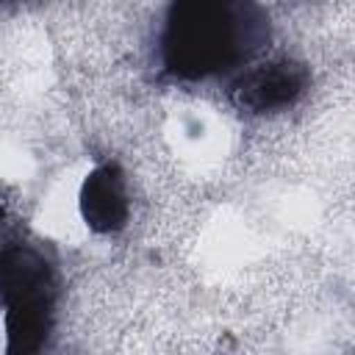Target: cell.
Returning <instances> with one entry per match:
<instances>
[{
  "mask_svg": "<svg viewBox=\"0 0 355 355\" xmlns=\"http://www.w3.org/2000/svg\"><path fill=\"white\" fill-rule=\"evenodd\" d=\"M0 288L8 300L11 349H33L44 336L50 269L31 250H8L0 258Z\"/></svg>",
  "mask_w": 355,
  "mask_h": 355,
  "instance_id": "7a4b0ae2",
  "label": "cell"
},
{
  "mask_svg": "<svg viewBox=\"0 0 355 355\" xmlns=\"http://www.w3.org/2000/svg\"><path fill=\"white\" fill-rule=\"evenodd\" d=\"M252 0H175L164 36L166 64L180 75H211L239 64L255 47Z\"/></svg>",
  "mask_w": 355,
  "mask_h": 355,
  "instance_id": "6da1fadb",
  "label": "cell"
},
{
  "mask_svg": "<svg viewBox=\"0 0 355 355\" xmlns=\"http://www.w3.org/2000/svg\"><path fill=\"white\" fill-rule=\"evenodd\" d=\"M302 83H305V75L294 64H272L241 80L239 103L252 111L277 108L291 103L302 92Z\"/></svg>",
  "mask_w": 355,
  "mask_h": 355,
  "instance_id": "3957f363",
  "label": "cell"
},
{
  "mask_svg": "<svg viewBox=\"0 0 355 355\" xmlns=\"http://www.w3.org/2000/svg\"><path fill=\"white\" fill-rule=\"evenodd\" d=\"M83 216L97 230H114L125 219V191L116 169H97L83 186Z\"/></svg>",
  "mask_w": 355,
  "mask_h": 355,
  "instance_id": "277c9868",
  "label": "cell"
}]
</instances>
